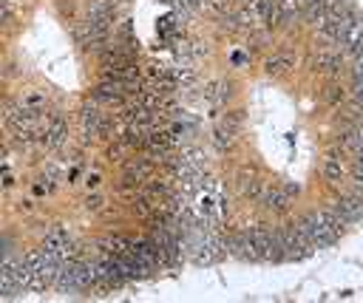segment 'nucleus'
Masks as SVG:
<instances>
[{
	"mask_svg": "<svg viewBox=\"0 0 363 303\" xmlns=\"http://www.w3.org/2000/svg\"><path fill=\"white\" fill-rule=\"evenodd\" d=\"M295 227H298L301 235L307 238V244L312 250H326V247H332L338 241V232L321 219V213H310L307 219H301Z\"/></svg>",
	"mask_w": 363,
	"mask_h": 303,
	"instance_id": "1",
	"label": "nucleus"
},
{
	"mask_svg": "<svg viewBox=\"0 0 363 303\" xmlns=\"http://www.w3.org/2000/svg\"><path fill=\"white\" fill-rule=\"evenodd\" d=\"M227 250H230L236 258H241V261H261V255H258V250L253 247L250 235H236V238H230V241H227Z\"/></svg>",
	"mask_w": 363,
	"mask_h": 303,
	"instance_id": "2",
	"label": "nucleus"
},
{
	"mask_svg": "<svg viewBox=\"0 0 363 303\" xmlns=\"http://www.w3.org/2000/svg\"><path fill=\"white\" fill-rule=\"evenodd\" d=\"M150 176H154V162L150 159H136V162H131L125 167V181L134 185V187H139L142 181H148Z\"/></svg>",
	"mask_w": 363,
	"mask_h": 303,
	"instance_id": "3",
	"label": "nucleus"
},
{
	"mask_svg": "<svg viewBox=\"0 0 363 303\" xmlns=\"http://www.w3.org/2000/svg\"><path fill=\"white\" fill-rule=\"evenodd\" d=\"M103 128H105V116L97 111V105L94 102L85 105V111H82V134H85V139L97 136Z\"/></svg>",
	"mask_w": 363,
	"mask_h": 303,
	"instance_id": "4",
	"label": "nucleus"
},
{
	"mask_svg": "<svg viewBox=\"0 0 363 303\" xmlns=\"http://www.w3.org/2000/svg\"><path fill=\"white\" fill-rule=\"evenodd\" d=\"M335 207H338V213L346 219V224H357V221L363 219V201H360L355 193L346 196V199H341Z\"/></svg>",
	"mask_w": 363,
	"mask_h": 303,
	"instance_id": "5",
	"label": "nucleus"
},
{
	"mask_svg": "<svg viewBox=\"0 0 363 303\" xmlns=\"http://www.w3.org/2000/svg\"><path fill=\"white\" fill-rule=\"evenodd\" d=\"M301 15H304V0H278V23L292 26Z\"/></svg>",
	"mask_w": 363,
	"mask_h": 303,
	"instance_id": "6",
	"label": "nucleus"
},
{
	"mask_svg": "<svg viewBox=\"0 0 363 303\" xmlns=\"http://www.w3.org/2000/svg\"><path fill=\"white\" fill-rule=\"evenodd\" d=\"M287 190H278V187H264V193H261V204L267 207V210H276V213H284L287 210Z\"/></svg>",
	"mask_w": 363,
	"mask_h": 303,
	"instance_id": "7",
	"label": "nucleus"
},
{
	"mask_svg": "<svg viewBox=\"0 0 363 303\" xmlns=\"http://www.w3.org/2000/svg\"><path fill=\"white\" fill-rule=\"evenodd\" d=\"M315 66L321 71H326V74H338L341 71V54L338 51H321L315 57Z\"/></svg>",
	"mask_w": 363,
	"mask_h": 303,
	"instance_id": "8",
	"label": "nucleus"
},
{
	"mask_svg": "<svg viewBox=\"0 0 363 303\" xmlns=\"http://www.w3.org/2000/svg\"><path fill=\"white\" fill-rule=\"evenodd\" d=\"M111 12H114V3H111V0H91L85 17H88V20H108Z\"/></svg>",
	"mask_w": 363,
	"mask_h": 303,
	"instance_id": "9",
	"label": "nucleus"
},
{
	"mask_svg": "<svg viewBox=\"0 0 363 303\" xmlns=\"http://www.w3.org/2000/svg\"><path fill=\"white\" fill-rule=\"evenodd\" d=\"M324 178L329 181V185H338V181L344 178V165H341V159H335V156H329L326 162H324Z\"/></svg>",
	"mask_w": 363,
	"mask_h": 303,
	"instance_id": "10",
	"label": "nucleus"
},
{
	"mask_svg": "<svg viewBox=\"0 0 363 303\" xmlns=\"http://www.w3.org/2000/svg\"><path fill=\"white\" fill-rule=\"evenodd\" d=\"M267 68H269L272 74H284V71L290 68V57H269Z\"/></svg>",
	"mask_w": 363,
	"mask_h": 303,
	"instance_id": "11",
	"label": "nucleus"
},
{
	"mask_svg": "<svg viewBox=\"0 0 363 303\" xmlns=\"http://www.w3.org/2000/svg\"><path fill=\"white\" fill-rule=\"evenodd\" d=\"M349 97H352V105H363V80H355Z\"/></svg>",
	"mask_w": 363,
	"mask_h": 303,
	"instance_id": "12",
	"label": "nucleus"
},
{
	"mask_svg": "<svg viewBox=\"0 0 363 303\" xmlns=\"http://www.w3.org/2000/svg\"><path fill=\"white\" fill-rule=\"evenodd\" d=\"M40 105H43V94H26L20 102V108H40Z\"/></svg>",
	"mask_w": 363,
	"mask_h": 303,
	"instance_id": "13",
	"label": "nucleus"
},
{
	"mask_svg": "<svg viewBox=\"0 0 363 303\" xmlns=\"http://www.w3.org/2000/svg\"><path fill=\"white\" fill-rule=\"evenodd\" d=\"M352 80H363V54L352 57Z\"/></svg>",
	"mask_w": 363,
	"mask_h": 303,
	"instance_id": "14",
	"label": "nucleus"
},
{
	"mask_svg": "<svg viewBox=\"0 0 363 303\" xmlns=\"http://www.w3.org/2000/svg\"><path fill=\"white\" fill-rule=\"evenodd\" d=\"M352 178H355V181H363V154L352 159Z\"/></svg>",
	"mask_w": 363,
	"mask_h": 303,
	"instance_id": "15",
	"label": "nucleus"
},
{
	"mask_svg": "<svg viewBox=\"0 0 363 303\" xmlns=\"http://www.w3.org/2000/svg\"><path fill=\"white\" fill-rule=\"evenodd\" d=\"M341 88H326V94H324V100L329 102V105H335V102H341Z\"/></svg>",
	"mask_w": 363,
	"mask_h": 303,
	"instance_id": "16",
	"label": "nucleus"
},
{
	"mask_svg": "<svg viewBox=\"0 0 363 303\" xmlns=\"http://www.w3.org/2000/svg\"><path fill=\"white\" fill-rule=\"evenodd\" d=\"M85 204H88V210H100L103 207V196H91Z\"/></svg>",
	"mask_w": 363,
	"mask_h": 303,
	"instance_id": "17",
	"label": "nucleus"
},
{
	"mask_svg": "<svg viewBox=\"0 0 363 303\" xmlns=\"http://www.w3.org/2000/svg\"><path fill=\"white\" fill-rule=\"evenodd\" d=\"M85 185H88V187H100V173H91V176L85 178Z\"/></svg>",
	"mask_w": 363,
	"mask_h": 303,
	"instance_id": "18",
	"label": "nucleus"
},
{
	"mask_svg": "<svg viewBox=\"0 0 363 303\" xmlns=\"http://www.w3.org/2000/svg\"><path fill=\"white\" fill-rule=\"evenodd\" d=\"M48 190H51L48 185H35V187H32V193H35V196H46Z\"/></svg>",
	"mask_w": 363,
	"mask_h": 303,
	"instance_id": "19",
	"label": "nucleus"
},
{
	"mask_svg": "<svg viewBox=\"0 0 363 303\" xmlns=\"http://www.w3.org/2000/svg\"><path fill=\"white\" fill-rule=\"evenodd\" d=\"M245 59H247V57L241 54V51H238V54H233V63H236V66H238V63H245Z\"/></svg>",
	"mask_w": 363,
	"mask_h": 303,
	"instance_id": "20",
	"label": "nucleus"
}]
</instances>
